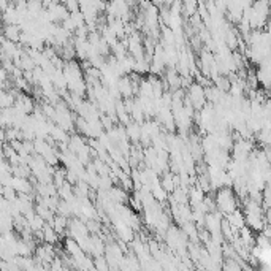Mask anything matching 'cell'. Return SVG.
Wrapping results in <instances>:
<instances>
[{"mask_svg":"<svg viewBox=\"0 0 271 271\" xmlns=\"http://www.w3.org/2000/svg\"><path fill=\"white\" fill-rule=\"evenodd\" d=\"M197 5V0H186V6H187V13H192L193 8Z\"/></svg>","mask_w":271,"mask_h":271,"instance_id":"6da1fadb","label":"cell"}]
</instances>
